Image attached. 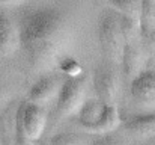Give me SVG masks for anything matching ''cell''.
Returning a JSON list of instances; mask_svg holds the SVG:
<instances>
[{"mask_svg": "<svg viewBox=\"0 0 155 145\" xmlns=\"http://www.w3.org/2000/svg\"><path fill=\"white\" fill-rule=\"evenodd\" d=\"M107 103H104L101 98L98 97H87V100L84 101V104L81 106L80 112L77 113V119L80 123V126L89 132L103 116L104 110H105Z\"/></svg>", "mask_w": 155, "mask_h": 145, "instance_id": "12", "label": "cell"}, {"mask_svg": "<svg viewBox=\"0 0 155 145\" xmlns=\"http://www.w3.org/2000/svg\"><path fill=\"white\" fill-rule=\"evenodd\" d=\"M98 41L104 57L108 62L114 65L122 64V57L125 51V36L122 29V17L114 9L107 11L100 18Z\"/></svg>", "mask_w": 155, "mask_h": 145, "instance_id": "2", "label": "cell"}, {"mask_svg": "<svg viewBox=\"0 0 155 145\" xmlns=\"http://www.w3.org/2000/svg\"><path fill=\"white\" fill-rule=\"evenodd\" d=\"M140 24L143 33H148L155 29V0H142Z\"/></svg>", "mask_w": 155, "mask_h": 145, "instance_id": "16", "label": "cell"}, {"mask_svg": "<svg viewBox=\"0 0 155 145\" xmlns=\"http://www.w3.org/2000/svg\"><path fill=\"white\" fill-rule=\"evenodd\" d=\"M94 138L84 133L77 132H62L54 135L50 141V145H92Z\"/></svg>", "mask_w": 155, "mask_h": 145, "instance_id": "15", "label": "cell"}, {"mask_svg": "<svg viewBox=\"0 0 155 145\" xmlns=\"http://www.w3.org/2000/svg\"><path fill=\"white\" fill-rule=\"evenodd\" d=\"M20 119L24 135L29 141H38L47 127L48 113L44 106H39L32 101H21L20 104Z\"/></svg>", "mask_w": 155, "mask_h": 145, "instance_id": "6", "label": "cell"}, {"mask_svg": "<svg viewBox=\"0 0 155 145\" xmlns=\"http://www.w3.org/2000/svg\"><path fill=\"white\" fill-rule=\"evenodd\" d=\"M87 85H89L87 73H83L75 77H66L63 80L54 106V118L57 121L74 116L80 112L81 106L87 100Z\"/></svg>", "mask_w": 155, "mask_h": 145, "instance_id": "3", "label": "cell"}, {"mask_svg": "<svg viewBox=\"0 0 155 145\" xmlns=\"http://www.w3.org/2000/svg\"><path fill=\"white\" fill-rule=\"evenodd\" d=\"M122 124V118H120V112L117 109V106L113 104H107L105 110H104L103 116L100 118V121L87 132L91 135H105V133H113L119 129V126Z\"/></svg>", "mask_w": 155, "mask_h": 145, "instance_id": "13", "label": "cell"}, {"mask_svg": "<svg viewBox=\"0 0 155 145\" xmlns=\"http://www.w3.org/2000/svg\"><path fill=\"white\" fill-rule=\"evenodd\" d=\"M27 0H0V6L3 8H14V6H20L24 5Z\"/></svg>", "mask_w": 155, "mask_h": 145, "instance_id": "20", "label": "cell"}, {"mask_svg": "<svg viewBox=\"0 0 155 145\" xmlns=\"http://www.w3.org/2000/svg\"><path fill=\"white\" fill-rule=\"evenodd\" d=\"M21 50V30L20 24L14 20L0 14V57H9Z\"/></svg>", "mask_w": 155, "mask_h": 145, "instance_id": "10", "label": "cell"}, {"mask_svg": "<svg viewBox=\"0 0 155 145\" xmlns=\"http://www.w3.org/2000/svg\"><path fill=\"white\" fill-rule=\"evenodd\" d=\"M125 132L140 141L155 139V112H139L122 121Z\"/></svg>", "mask_w": 155, "mask_h": 145, "instance_id": "9", "label": "cell"}, {"mask_svg": "<svg viewBox=\"0 0 155 145\" xmlns=\"http://www.w3.org/2000/svg\"><path fill=\"white\" fill-rule=\"evenodd\" d=\"M143 48L146 53L148 68H155V29L143 33Z\"/></svg>", "mask_w": 155, "mask_h": 145, "instance_id": "17", "label": "cell"}, {"mask_svg": "<svg viewBox=\"0 0 155 145\" xmlns=\"http://www.w3.org/2000/svg\"><path fill=\"white\" fill-rule=\"evenodd\" d=\"M62 83H63V80H60V77H57L54 74H45V76L39 77L35 82V85L30 88L27 100L45 107L53 100L54 101L57 100Z\"/></svg>", "mask_w": 155, "mask_h": 145, "instance_id": "8", "label": "cell"}, {"mask_svg": "<svg viewBox=\"0 0 155 145\" xmlns=\"http://www.w3.org/2000/svg\"><path fill=\"white\" fill-rule=\"evenodd\" d=\"M111 9L119 12L122 17H131L140 20L142 0H107Z\"/></svg>", "mask_w": 155, "mask_h": 145, "instance_id": "14", "label": "cell"}, {"mask_svg": "<svg viewBox=\"0 0 155 145\" xmlns=\"http://www.w3.org/2000/svg\"><path fill=\"white\" fill-rule=\"evenodd\" d=\"M92 145H130L125 139H122L120 136L113 133H105V135H97V138H94Z\"/></svg>", "mask_w": 155, "mask_h": 145, "instance_id": "19", "label": "cell"}, {"mask_svg": "<svg viewBox=\"0 0 155 145\" xmlns=\"http://www.w3.org/2000/svg\"><path fill=\"white\" fill-rule=\"evenodd\" d=\"M20 104L12 101L0 112V139L3 145H29L32 142L21 127Z\"/></svg>", "mask_w": 155, "mask_h": 145, "instance_id": "4", "label": "cell"}, {"mask_svg": "<svg viewBox=\"0 0 155 145\" xmlns=\"http://www.w3.org/2000/svg\"><path fill=\"white\" fill-rule=\"evenodd\" d=\"M57 68H60L66 74V77H75V76H80V74L84 73L83 68H81V65L77 62V59H72L69 54L60 60V64H59Z\"/></svg>", "mask_w": 155, "mask_h": 145, "instance_id": "18", "label": "cell"}, {"mask_svg": "<svg viewBox=\"0 0 155 145\" xmlns=\"http://www.w3.org/2000/svg\"><path fill=\"white\" fill-rule=\"evenodd\" d=\"M48 145H50V144H48Z\"/></svg>", "mask_w": 155, "mask_h": 145, "instance_id": "21", "label": "cell"}, {"mask_svg": "<svg viewBox=\"0 0 155 145\" xmlns=\"http://www.w3.org/2000/svg\"><path fill=\"white\" fill-rule=\"evenodd\" d=\"M21 50L35 73H48L69 54L74 30L68 18L54 8L26 12L20 21Z\"/></svg>", "mask_w": 155, "mask_h": 145, "instance_id": "1", "label": "cell"}, {"mask_svg": "<svg viewBox=\"0 0 155 145\" xmlns=\"http://www.w3.org/2000/svg\"><path fill=\"white\" fill-rule=\"evenodd\" d=\"M92 83H94L95 95L98 98H101L107 104L114 103L117 91H119V82H117V77H116L113 70H110L107 67L97 68L94 79H92Z\"/></svg>", "mask_w": 155, "mask_h": 145, "instance_id": "11", "label": "cell"}, {"mask_svg": "<svg viewBox=\"0 0 155 145\" xmlns=\"http://www.w3.org/2000/svg\"><path fill=\"white\" fill-rule=\"evenodd\" d=\"M130 94L140 112H155V68H146L130 82Z\"/></svg>", "mask_w": 155, "mask_h": 145, "instance_id": "5", "label": "cell"}, {"mask_svg": "<svg viewBox=\"0 0 155 145\" xmlns=\"http://www.w3.org/2000/svg\"><path fill=\"white\" fill-rule=\"evenodd\" d=\"M120 65H122V70L125 73V77L130 82L148 68L146 53L143 48V38L125 43V51H124V57H122Z\"/></svg>", "mask_w": 155, "mask_h": 145, "instance_id": "7", "label": "cell"}]
</instances>
